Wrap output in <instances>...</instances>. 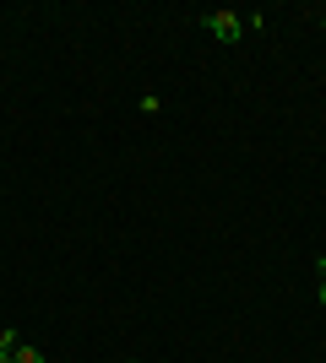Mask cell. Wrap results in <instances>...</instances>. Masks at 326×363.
Returning a JSON list of instances; mask_svg holds the SVG:
<instances>
[{
    "mask_svg": "<svg viewBox=\"0 0 326 363\" xmlns=\"http://www.w3.org/2000/svg\"><path fill=\"white\" fill-rule=\"evenodd\" d=\"M202 28L212 33L217 44H239V38H245V16L229 11V6H217V11H202Z\"/></svg>",
    "mask_w": 326,
    "mask_h": 363,
    "instance_id": "1",
    "label": "cell"
},
{
    "mask_svg": "<svg viewBox=\"0 0 326 363\" xmlns=\"http://www.w3.org/2000/svg\"><path fill=\"white\" fill-rule=\"evenodd\" d=\"M136 108H141V114H158V108H163V98H158V92H141Z\"/></svg>",
    "mask_w": 326,
    "mask_h": 363,
    "instance_id": "2",
    "label": "cell"
},
{
    "mask_svg": "<svg viewBox=\"0 0 326 363\" xmlns=\"http://www.w3.org/2000/svg\"><path fill=\"white\" fill-rule=\"evenodd\" d=\"M16 363H44V352H38V347H28V342H22V347H16Z\"/></svg>",
    "mask_w": 326,
    "mask_h": 363,
    "instance_id": "3",
    "label": "cell"
},
{
    "mask_svg": "<svg viewBox=\"0 0 326 363\" xmlns=\"http://www.w3.org/2000/svg\"><path fill=\"white\" fill-rule=\"evenodd\" d=\"M0 347H6V352H16V347H22V336H16L11 325H6V331H0Z\"/></svg>",
    "mask_w": 326,
    "mask_h": 363,
    "instance_id": "4",
    "label": "cell"
},
{
    "mask_svg": "<svg viewBox=\"0 0 326 363\" xmlns=\"http://www.w3.org/2000/svg\"><path fill=\"white\" fill-rule=\"evenodd\" d=\"M0 363H16V352H6V347H0Z\"/></svg>",
    "mask_w": 326,
    "mask_h": 363,
    "instance_id": "5",
    "label": "cell"
},
{
    "mask_svg": "<svg viewBox=\"0 0 326 363\" xmlns=\"http://www.w3.org/2000/svg\"><path fill=\"white\" fill-rule=\"evenodd\" d=\"M321 309H326V282H321Z\"/></svg>",
    "mask_w": 326,
    "mask_h": 363,
    "instance_id": "6",
    "label": "cell"
},
{
    "mask_svg": "<svg viewBox=\"0 0 326 363\" xmlns=\"http://www.w3.org/2000/svg\"><path fill=\"white\" fill-rule=\"evenodd\" d=\"M321 28H326V16H321Z\"/></svg>",
    "mask_w": 326,
    "mask_h": 363,
    "instance_id": "7",
    "label": "cell"
}]
</instances>
